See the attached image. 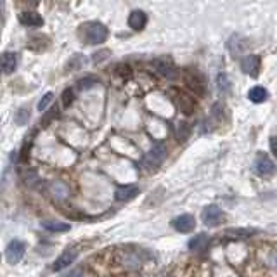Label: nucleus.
I'll list each match as a JSON object with an SVG mask.
<instances>
[{"label":"nucleus","mask_w":277,"mask_h":277,"mask_svg":"<svg viewBox=\"0 0 277 277\" xmlns=\"http://www.w3.org/2000/svg\"><path fill=\"white\" fill-rule=\"evenodd\" d=\"M82 37L85 38L87 44H103L108 38V28L103 23H97V21L85 23L82 26Z\"/></svg>","instance_id":"1"},{"label":"nucleus","mask_w":277,"mask_h":277,"mask_svg":"<svg viewBox=\"0 0 277 277\" xmlns=\"http://www.w3.org/2000/svg\"><path fill=\"white\" fill-rule=\"evenodd\" d=\"M201 219H203V223H205V225L217 227L225 220V215H223V212L217 205H208L205 210H203Z\"/></svg>","instance_id":"2"},{"label":"nucleus","mask_w":277,"mask_h":277,"mask_svg":"<svg viewBox=\"0 0 277 277\" xmlns=\"http://www.w3.org/2000/svg\"><path fill=\"white\" fill-rule=\"evenodd\" d=\"M24 251H26V246H24L23 241L19 239H14L10 241L9 244H7L5 248V260L9 262V264H19L21 260H23L24 257Z\"/></svg>","instance_id":"3"},{"label":"nucleus","mask_w":277,"mask_h":277,"mask_svg":"<svg viewBox=\"0 0 277 277\" xmlns=\"http://www.w3.org/2000/svg\"><path fill=\"white\" fill-rule=\"evenodd\" d=\"M165 158H166V147H165V144L158 142L149 149L147 156L144 158V163H146L149 168H156L158 165L163 163Z\"/></svg>","instance_id":"4"},{"label":"nucleus","mask_w":277,"mask_h":277,"mask_svg":"<svg viewBox=\"0 0 277 277\" xmlns=\"http://www.w3.org/2000/svg\"><path fill=\"white\" fill-rule=\"evenodd\" d=\"M253 168H255V171H257L258 175H271V173H274L276 165H274V161H272L271 158L267 156V154L260 153L257 156V160H255Z\"/></svg>","instance_id":"5"},{"label":"nucleus","mask_w":277,"mask_h":277,"mask_svg":"<svg viewBox=\"0 0 277 277\" xmlns=\"http://www.w3.org/2000/svg\"><path fill=\"white\" fill-rule=\"evenodd\" d=\"M171 223H173V227H175V230H177V232L189 234V232H192V230H194L196 219L192 215H189V213H184V215L177 217V219H175Z\"/></svg>","instance_id":"6"},{"label":"nucleus","mask_w":277,"mask_h":277,"mask_svg":"<svg viewBox=\"0 0 277 277\" xmlns=\"http://www.w3.org/2000/svg\"><path fill=\"white\" fill-rule=\"evenodd\" d=\"M241 69H243L246 75L257 76L258 69H260V57L257 54H250L241 61Z\"/></svg>","instance_id":"7"},{"label":"nucleus","mask_w":277,"mask_h":277,"mask_svg":"<svg viewBox=\"0 0 277 277\" xmlns=\"http://www.w3.org/2000/svg\"><path fill=\"white\" fill-rule=\"evenodd\" d=\"M258 230L257 229H248V227H236V229H227L225 236L229 237V239L232 241H243V239H248V237L255 236Z\"/></svg>","instance_id":"8"},{"label":"nucleus","mask_w":277,"mask_h":277,"mask_svg":"<svg viewBox=\"0 0 277 277\" xmlns=\"http://www.w3.org/2000/svg\"><path fill=\"white\" fill-rule=\"evenodd\" d=\"M76 257H78V253H76V250H66L64 253L61 255V257L57 258V260L54 262V265H52V269L54 271H62V269L69 267V265H73V262L76 260Z\"/></svg>","instance_id":"9"},{"label":"nucleus","mask_w":277,"mask_h":277,"mask_svg":"<svg viewBox=\"0 0 277 277\" xmlns=\"http://www.w3.org/2000/svg\"><path fill=\"white\" fill-rule=\"evenodd\" d=\"M19 21H21V24H24V26H31V28H38L44 24L42 16L37 12H33V10H24V12H21Z\"/></svg>","instance_id":"10"},{"label":"nucleus","mask_w":277,"mask_h":277,"mask_svg":"<svg viewBox=\"0 0 277 277\" xmlns=\"http://www.w3.org/2000/svg\"><path fill=\"white\" fill-rule=\"evenodd\" d=\"M17 68V54L16 52H3L2 54V71L3 75H10Z\"/></svg>","instance_id":"11"},{"label":"nucleus","mask_w":277,"mask_h":277,"mask_svg":"<svg viewBox=\"0 0 277 277\" xmlns=\"http://www.w3.org/2000/svg\"><path fill=\"white\" fill-rule=\"evenodd\" d=\"M146 24H147V16L142 10H134V12L128 16V26H130L132 30L139 31V30H142Z\"/></svg>","instance_id":"12"},{"label":"nucleus","mask_w":277,"mask_h":277,"mask_svg":"<svg viewBox=\"0 0 277 277\" xmlns=\"http://www.w3.org/2000/svg\"><path fill=\"white\" fill-rule=\"evenodd\" d=\"M153 68H154V71L160 73L161 76H166V78H171V76L175 75L173 64L165 61V59H156V61L153 62Z\"/></svg>","instance_id":"13"},{"label":"nucleus","mask_w":277,"mask_h":277,"mask_svg":"<svg viewBox=\"0 0 277 277\" xmlns=\"http://www.w3.org/2000/svg\"><path fill=\"white\" fill-rule=\"evenodd\" d=\"M42 227H44L45 230H49V232H52V234L68 232V230L71 229V225H69V223L57 222V220H44V222H42Z\"/></svg>","instance_id":"14"},{"label":"nucleus","mask_w":277,"mask_h":277,"mask_svg":"<svg viewBox=\"0 0 277 277\" xmlns=\"http://www.w3.org/2000/svg\"><path fill=\"white\" fill-rule=\"evenodd\" d=\"M139 192H140V189L137 185H123V187L118 189L114 196H116L118 201H130V199H134Z\"/></svg>","instance_id":"15"},{"label":"nucleus","mask_w":277,"mask_h":277,"mask_svg":"<svg viewBox=\"0 0 277 277\" xmlns=\"http://www.w3.org/2000/svg\"><path fill=\"white\" fill-rule=\"evenodd\" d=\"M267 97H269L267 89H264V87H260V85L251 87L250 92H248V99H250L251 103H255V104L264 103V101H267Z\"/></svg>","instance_id":"16"},{"label":"nucleus","mask_w":277,"mask_h":277,"mask_svg":"<svg viewBox=\"0 0 277 277\" xmlns=\"http://www.w3.org/2000/svg\"><path fill=\"white\" fill-rule=\"evenodd\" d=\"M206 246H208V237H206L205 234H198V236L189 241V248L194 251H201V250H205Z\"/></svg>","instance_id":"17"},{"label":"nucleus","mask_w":277,"mask_h":277,"mask_svg":"<svg viewBox=\"0 0 277 277\" xmlns=\"http://www.w3.org/2000/svg\"><path fill=\"white\" fill-rule=\"evenodd\" d=\"M187 85L191 87V89L194 90L196 94H199V96H203V94H205V83H203L196 75L194 76H192V75L187 76Z\"/></svg>","instance_id":"18"},{"label":"nucleus","mask_w":277,"mask_h":277,"mask_svg":"<svg viewBox=\"0 0 277 277\" xmlns=\"http://www.w3.org/2000/svg\"><path fill=\"white\" fill-rule=\"evenodd\" d=\"M51 191L57 199H64L66 196L69 194V189L66 187L62 182H54V184H52V187H51Z\"/></svg>","instance_id":"19"},{"label":"nucleus","mask_w":277,"mask_h":277,"mask_svg":"<svg viewBox=\"0 0 277 277\" xmlns=\"http://www.w3.org/2000/svg\"><path fill=\"white\" fill-rule=\"evenodd\" d=\"M28 120H30V108H19L14 114V121L16 125H26Z\"/></svg>","instance_id":"20"},{"label":"nucleus","mask_w":277,"mask_h":277,"mask_svg":"<svg viewBox=\"0 0 277 277\" xmlns=\"http://www.w3.org/2000/svg\"><path fill=\"white\" fill-rule=\"evenodd\" d=\"M85 64H87L85 57L80 55V54H76V55H73V59L68 62V71H78V69H82Z\"/></svg>","instance_id":"21"},{"label":"nucleus","mask_w":277,"mask_h":277,"mask_svg":"<svg viewBox=\"0 0 277 277\" xmlns=\"http://www.w3.org/2000/svg\"><path fill=\"white\" fill-rule=\"evenodd\" d=\"M97 83H99V80L92 78V76H87V78H82L78 83H76V87H78L80 90H89L92 89V87H96Z\"/></svg>","instance_id":"22"},{"label":"nucleus","mask_w":277,"mask_h":277,"mask_svg":"<svg viewBox=\"0 0 277 277\" xmlns=\"http://www.w3.org/2000/svg\"><path fill=\"white\" fill-rule=\"evenodd\" d=\"M217 82H219V89L222 90V92H229L230 82H229V76H227L225 73H220L219 78H217Z\"/></svg>","instance_id":"23"},{"label":"nucleus","mask_w":277,"mask_h":277,"mask_svg":"<svg viewBox=\"0 0 277 277\" xmlns=\"http://www.w3.org/2000/svg\"><path fill=\"white\" fill-rule=\"evenodd\" d=\"M52 99H54V94H52V92H47V94H45V96L42 97L40 101H38V106H37L38 111H45V110H47V106L52 103Z\"/></svg>","instance_id":"24"},{"label":"nucleus","mask_w":277,"mask_h":277,"mask_svg":"<svg viewBox=\"0 0 277 277\" xmlns=\"http://www.w3.org/2000/svg\"><path fill=\"white\" fill-rule=\"evenodd\" d=\"M111 55V52L108 51V49H103V51H99V52H96V54L92 55V61L96 62V64H99V62H103V61H106L108 57Z\"/></svg>","instance_id":"25"},{"label":"nucleus","mask_w":277,"mask_h":277,"mask_svg":"<svg viewBox=\"0 0 277 277\" xmlns=\"http://www.w3.org/2000/svg\"><path fill=\"white\" fill-rule=\"evenodd\" d=\"M62 101H64V106H69V104L73 103V90H64V94H62Z\"/></svg>","instance_id":"26"},{"label":"nucleus","mask_w":277,"mask_h":277,"mask_svg":"<svg viewBox=\"0 0 277 277\" xmlns=\"http://www.w3.org/2000/svg\"><path fill=\"white\" fill-rule=\"evenodd\" d=\"M66 277H82V269H75V271H71V274H68Z\"/></svg>","instance_id":"27"},{"label":"nucleus","mask_w":277,"mask_h":277,"mask_svg":"<svg viewBox=\"0 0 277 277\" xmlns=\"http://www.w3.org/2000/svg\"><path fill=\"white\" fill-rule=\"evenodd\" d=\"M271 149H272V153H274L276 156H277V139H272L271 140Z\"/></svg>","instance_id":"28"},{"label":"nucleus","mask_w":277,"mask_h":277,"mask_svg":"<svg viewBox=\"0 0 277 277\" xmlns=\"http://www.w3.org/2000/svg\"><path fill=\"white\" fill-rule=\"evenodd\" d=\"M30 2H33V3H35V2H38V0H30Z\"/></svg>","instance_id":"29"}]
</instances>
